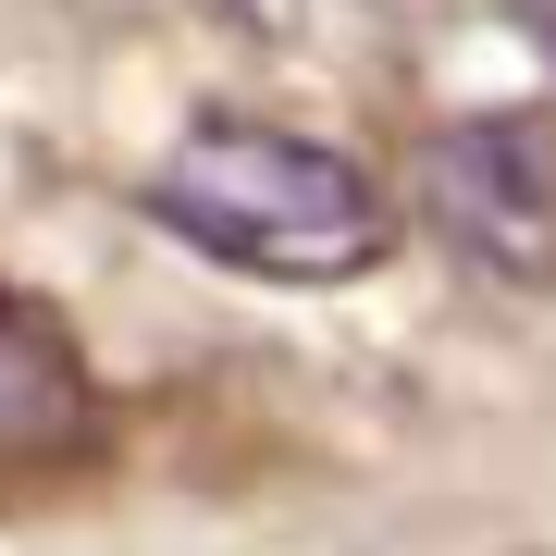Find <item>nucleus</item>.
<instances>
[{
	"label": "nucleus",
	"mask_w": 556,
	"mask_h": 556,
	"mask_svg": "<svg viewBox=\"0 0 556 556\" xmlns=\"http://www.w3.org/2000/svg\"><path fill=\"white\" fill-rule=\"evenodd\" d=\"M507 13L532 25V38H544V62H556V0H507Z\"/></svg>",
	"instance_id": "5"
},
{
	"label": "nucleus",
	"mask_w": 556,
	"mask_h": 556,
	"mask_svg": "<svg viewBox=\"0 0 556 556\" xmlns=\"http://www.w3.org/2000/svg\"><path fill=\"white\" fill-rule=\"evenodd\" d=\"M420 223L507 298H556V161L532 124L457 112L420 137Z\"/></svg>",
	"instance_id": "2"
},
{
	"label": "nucleus",
	"mask_w": 556,
	"mask_h": 556,
	"mask_svg": "<svg viewBox=\"0 0 556 556\" xmlns=\"http://www.w3.org/2000/svg\"><path fill=\"white\" fill-rule=\"evenodd\" d=\"M149 223H174L199 260L260 285H346L396 248V211L346 149L248 124V112H211L174 137V161L149 174Z\"/></svg>",
	"instance_id": "1"
},
{
	"label": "nucleus",
	"mask_w": 556,
	"mask_h": 556,
	"mask_svg": "<svg viewBox=\"0 0 556 556\" xmlns=\"http://www.w3.org/2000/svg\"><path fill=\"white\" fill-rule=\"evenodd\" d=\"M199 25H223V38H248V50H285L309 25V0H186Z\"/></svg>",
	"instance_id": "4"
},
{
	"label": "nucleus",
	"mask_w": 556,
	"mask_h": 556,
	"mask_svg": "<svg viewBox=\"0 0 556 556\" xmlns=\"http://www.w3.org/2000/svg\"><path fill=\"white\" fill-rule=\"evenodd\" d=\"M87 420H100V396H87L75 334L25 285H0V457H62L87 445Z\"/></svg>",
	"instance_id": "3"
}]
</instances>
